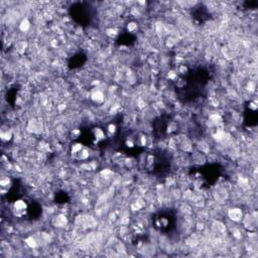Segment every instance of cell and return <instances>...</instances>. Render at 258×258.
<instances>
[{
	"mask_svg": "<svg viewBox=\"0 0 258 258\" xmlns=\"http://www.w3.org/2000/svg\"><path fill=\"white\" fill-rule=\"evenodd\" d=\"M73 158L77 160H87L90 156V150L82 143H74L71 147Z\"/></svg>",
	"mask_w": 258,
	"mask_h": 258,
	"instance_id": "6da1fadb",
	"label": "cell"
},
{
	"mask_svg": "<svg viewBox=\"0 0 258 258\" xmlns=\"http://www.w3.org/2000/svg\"><path fill=\"white\" fill-rule=\"evenodd\" d=\"M28 210V205L24 200H16L13 204H12L11 211L13 216L16 218H22L23 216L26 215Z\"/></svg>",
	"mask_w": 258,
	"mask_h": 258,
	"instance_id": "7a4b0ae2",
	"label": "cell"
},
{
	"mask_svg": "<svg viewBox=\"0 0 258 258\" xmlns=\"http://www.w3.org/2000/svg\"><path fill=\"white\" fill-rule=\"evenodd\" d=\"M242 223L245 229H247L248 231H255L257 229V215L256 212L247 214V215L243 216L242 218Z\"/></svg>",
	"mask_w": 258,
	"mask_h": 258,
	"instance_id": "3957f363",
	"label": "cell"
},
{
	"mask_svg": "<svg viewBox=\"0 0 258 258\" xmlns=\"http://www.w3.org/2000/svg\"><path fill=\"white\" fill-rule=\"evenodd\" d=\"M243 216H244L243 211L240 208H231L228 211L229 219L233 222H241Z\"/></svg>",
	"mask_w": 258,
	"mask_h": 258,
	"instance_id": "277c9868",
	"label": "cell"
},
{
	"mask_svg": "<svg viewBox=\"0 0 258 258\" xmlns=\"http://www.w3.org/2000/svg\"><path fill=\"white\" fill-rule=\"evenodd\" d=\"M91 99L96 104H102L105 101V95L101 90H94L91 94Z\"/></svg>",
	"mask_w": 258,
	"mask_h": 258,
	"instance_id": "5b68a950",
	"label": "cell"
},
{
	"mask_svg": "<svg viewBox=\"0 0 258 258\" xmlns=\"http://www.w3.org/2000/svg\"><path fill=\"white\" fill-rule=\"evenodd\" d=\"M187 137V136H185ZM185 137H184V138H177V144L180 145V148L183 149L184 151L185 152H189V151H192V149H193V146H192V143H191V141H189L188 138H185Z\"/></svg>",
	"mask_w": 258,
	"mask_h": 258,
	"instance_id": "8992f818",
	"label": "cell"
},
{
	"mask_svg": "<svg viewBox=\"0 0 258 258\" xmlns=\"http://www.w3.org/2000/svg\"><path fill=\"white\" fill-rule=\"evenodd\" d=\"M52 222H54L55 227L62 228V227H64V226L67 225L68 219H67V217L64 216V215H62V214H60V215H56V216L54 218V220H52Z\"/></svg>",
	"mask_w": 258,
	"mask_h": 258,
	"instance_id": "52a82bcc",
	"label": "cell"
},
{
	"mask_svg": "<svg viewBox=\"0 0 258 258\" xmlns=\"http://www.w3.org/2000/svg\"><path fill=\"white\" fill-rule=\"evenodd\" d=\"M92 135L94 137L95 141H97V142H100V141H102L106 138V134H105V132L103 131V129H101L99 127H95L93 129Z\"/></svg>",
	"mask_w": 258,
	"mask_h": 258,
	"instance_id": "ba28073f",
	"label": "cell"
},
{
	"mask_svg": "<svg viewBox=\"0 0 258 258\" xmlns=\"http://www.w3.org/2000/svg\"><path fill=\"white\" fill-rule=\"evenodd\" d=\"M10 187H11V180L9 177H2L1 180H0V189H1L2 195H5L6 193H8Z\"/></svg>",
	"mask_w": 258,
	"mask_h": 258,
	"instance_id": "9c48e42d",
	"label": "cell"
},
{
	"mask_svg": "<svg viewBox=\"0 0 258 258\" xmlns=\"http://www.w3.org/2000/svg\"><path fill=\"white\" fill-rule=\"evenodd\" d=\"M0 137H1V140L3 142H7L12 138V132L8 127L3 126L1 127V131H0Z\"/></svg>",
	"mask_w": 258,
	"mask_h": 258,
	"instance_id": "30bf717a",
	"label": "cell"
},
{
	"mask_svg": "<svg viewBox=\"0 0 258 258\" xmlns=\"http://www.w3.org/2000/svg\"><path fill=\"white\" fill-rule=\"evenodd\" d=\"M27 48V42H24V40H20V42H17L15 44V50L18 54L22 55L24 54V51H26Z\"/></svg>",
	"mask_w": 258,
	"mask_h": 258,
	"instance_id": "8fae6325",
	"label": "cell"
},
{
	"mask_svg": "<svg viewBox=\"0 0 258 258\" xmlns=\"http://www.w3.org/2000/svg\"><path fill=\"white\" fill-rule=\"evenodd\" d=\"M29 28H30V22H29V20H28L27 18H24L21 20V22H20L19 24V29L23 31V32H26L29 30Z\"/></svg>",
	"mask_w": 258,
	"mask_h": 258,
	"instance_id": "7c38bea8",
	"label": "cell"
},
{
	"mask_svg": "<svg viewBox=\"0 0 258 258\" xmlns=\"http://www.w3.org/2000/svg\"><path fill=\"white\" fill-rule=\"evenodd\" d=\"M209 121L212 125H214V126H217V125H219L221 123L222 118H221V116L218 114H212L209 117Z\"/></svg>",
	"mask_w": 258,
	"mask_h": 258,
	"instance_id": "4fadbf2b",
	"label": "cell"
},
{
	"mask_svg": "<svg viewBox=\"0 0 258 258\" xmlns=\"http://www.w3.org/2000/svg\"><path fill=\"white\" fill-rule=\"evenodd\" d=\"M25 244H26L29 248H36V247H38V241H36V239H35L34 237H32V236L26 238V239H25Z\"/></svg>",
	"mask_w": 258,
	"mask_h": 258,
	"instance_id": "5bb4252c",
	"label": "cell"
},
{
	"mask_svg": "<svg viewBox=\"0 0 258 258\" xmlns=\"http://www.w3.org/2000/svg\"><path fill=\"white\" fill-rule=\"evenodd\" d=\"M117 131V127L115 124H109L107 126V133L109 135H114Z\"/></svg>",
	"mask_w": 258,
	"mask_h": 258,
	"instance_id": "9a60e30c",
	"label": "cell"
},
{
	"mask_svg": "<svg viewBox=\"0 0 258 258\" xmlns=\"http://www.w3.org/2000/svg\"><path fill=\"white\" fill-rule=\"evenodd\" d=\"M138 144L140 146H146L147 145V137L144 134H140L138 137Z\"/></svg>",
	"mask_w": 258,
	"mask_h": 258,
	"instance_id": "2e32d148",
	"label": "cell"
},
{
	"mask_svg": "<svg viewBox=\"0 0 258 258\" xmlns=\"http://www.w3.org/2000/svg\"><path fill=\"white\" fill-rule=\"evenodd\" d=\"M137 24L135 23V22H129L128 24H127V30L129 31V32H134V31H136L137 30Z\"/></svg>",
	"mask_w": 258,
	"mask_h": 258,
	"instance_id": "e0dca14e",
	"label": "cell"
},
{
	"mask_svg": "<svg viewBox=\"0 0 258 258\" xmlns=\"http://www.w3.org/2000/svg\"><path fill=\"white\" fill-rule=\"evenodd\" d=\"M71 136L73 139H77L81 136V130L80 129H73V131L71 132Z\"/></svg>",
	"mask_w": 258,
	"mask_h": 258,
	"instance_id": "ac0fdd59",
	"label": "cell"
},
{
	"mask_svg": "<svg viewBox=\"0 0 258 258\" xmlns=\"http://www.w3.org/2000/svg\"><path fill=\"white\" fill-rule=\"evenodd\" d=\"M125 144H126V146L131 148L135 145V141H134V139L132 138V137H127V139L125 140Z\"/></svg>",
	"mask_w": 258,
	"mask_h": 258,
	"instance_id": "d6986e66",
	"label": "cell"
},
{
	"mask_svg": "<svg viewBox=\"0 0 258 258\" xmlns=\"http://www.w3.org/2000/svg\"><path fill=\"white\" fill-rule=\"evenodd\" d=\"M117 33H118V32H117V30L115 29V28H111V29H108L107 30V34L109 35V36H115Z\"/></svg>",
	"mask_w": 258,
	"mask_h": 258,
	"instance_id": "ffe728a7",
	"label": "cell"
},
{
	"mask_svg": "<svg viewBox=\"0 0 258 258\" xmlns=\"http://www.w3.org/2000/svg\"><path fill=\"white\" fill-rule=\"evenodd\" d=\"M176 77H177V75H176V73H175V72H169L168 73V75H167V78L168 79H171V80H176Z\"/></svg>",
	"mask_w": 258,
	"mask_h": 258,
	"instance_id": "44dd1931",
	"label": "cell"
},
{
	"mask_svg": "<svg viewBox=\"0 0 258 258\" xmlns=\"http://www.w3.org/2000/svg\"><path fill=\"white\" fill-rule=\"evenodd\" d=\"M250 109H251L252 111H256L257 110V105H256V103H254V102H251L250 103Z\"/></svg>",
	"mask_w": 258,
	"mask_h": 258,
	"instance_id": "7402d4cb",
	"label": "cell"
},
{
	"mask_svg": "<svg viewBox=\"0 0 258 258\" xmlns=\"http://www.w3.org/2000/svg\"><path fill=\"white\" fill-rule=\"evenodd\" d=\"M179 71H180V73H181V74H185V73L188 71V69L185 66H180V69H179Z\"/></svg>",
	"mask_w": 258,
	"mask_h": 258,
	"instance_id": "603a6c76",
	"label": "cell"
}]
</instances>
